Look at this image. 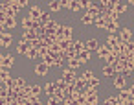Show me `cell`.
<instances>
[{
    "instance_id": "obj_1",
    "label": "cell",
    "mask_w": 134,
    "mask_h": 105,
    "mask_svg": "<svg viewBox=\"0 0 134 105\" xmlns=\"http://www.w3.org/2000/svg\"><path fill=\"white\" fill-rule=\"evenodd\" d=\"M63 79H64L68 85H74V83H77L79 76H77L75 70H72V68H63Z\"/></svg>"
},
{
    "instance_id": "obj_2",
    "label": "cell",
    "mask_w": 134,
    "mask_h": 105,
    "mask_svg": "<svg viewBox=\"0 0 134 105\" xmlns=\"http://www.w3.org/2000/svg\"><path fill=\"white\" fill-rule=\"evenodd\" d=\"M13 65H15V57L13 55H9V54H2V55H0V68L9 70Z\"/></svg>"
},
{
    "instance_id": "obj_3",
    "label": "cell",
    "mask_w": 134,
    "mask_h": 105,
    "mask_svg": "<svg viewBox=\"0 0 134 105\" xmlns=\"http://www.w3.org/2000/svg\"><path fill=\"white\" fill-rule=\"evenodd\" d=\"M15 26H17V19L2 17V32H6V30H13Z\"/></svg>"
},
{
    "instance_id": "obj_4",
    "label": "cell",
    "mask_w": 134,
    "mask_h": 105,
    "mask_svg": "<svg viewBox=\"0 0 134 105\" xmlns=\"http://www.w3.org/2000/svg\"><path fill=\"white\" fill-rule=\"evenodd\" d=\"M114 87H116L118 90H123V88H127V77H125L123 74L116 76V77H114Z\"/></svg>"
},
{
    "instance_id": "obj_5",
    "label": "cell",
    "mask_w": 134,
    "mask_h": 105,
    "mask_svg": "<svg viewBox=\"0 0 134 105\" xmlns=\"http://www.w3.org/2000/svg\"><path fill=\"white\" fill-rule=\"evenodd\" d=\"M42 13H44V11H41V8H39V6H31V8H30V11H28V17H31L33 20H41Z\"/></svg>"
},
{
    "instance_id": "obj_6",
    "label": "cell",
    "mask_w": 134,
    "mask_h": 105,
    "mask_svg": "<svg viewBox=\"0 0 134 105\" xmlns=\"http://www.w3.org/2000/svg\"><path fill=\"white\" fill-rule=\"evenodd\" d=\"M119 43H121L119 35H108V37H107V41H105V44H107V46H108L110 50H112L114 46H118Z\"/></svg>"
},
{
    "instance_id": "obj_7",
    "label": "cell",
    "mask_w": 134,
    "mask_h": 105,
    "mask_svg": "<svg viewBox=\"0 0 134 105\" xmlns=\"http://www.w3.org/2000/svg\"><path fill=\"white\" fill-rule=\"evenodd\" d=\"M11 43H13V37H11V33H8V32H2V37H0V44H2V48H8Z\"/></svg>"
},
{
    "instance_id": "obj_8",
    "label": "cell",
    "mask_w": 134,
    "mask_h": 105,
    "mask_svg": "<svg viewBox=\"0 0 134 105\" xmlns=\"http://www.w3.org/2000/svg\"><path fill=\"white\" fill-rule=\"evenodd\" d=\"M119 39L123 41V43H129V41H132V32L129 30V28H123V30H119Z\"/></svg>"
},
{
    "instance_id": "obj_9",
    "label": "cell",
    "mask_w": 134,
    "mask_h": 105,
    "mask_svg": "<svg viewBox=\"0 0 134 105\" xmlns=\"http://www.w3.org/2000/svg\"><path fill=\"white\" fill-rule=\"evenodd\" d=\"M55 90H57L55 81H48V83L44 85V92H46V96H48V98H52V96L55 94Z\"/></svg>"
},
{
    "instance_id": "obj_10",
    "label": "cell",
    "mask_w": 134,
    "mask_h": 105,
    "mask_svg": "<svg viewBox=\"0 0 134 105\" xmlns=\"http://www.w3.org/2000/svg\"><path fill=\"white\" fill-rule=\"evenodd\" d=\"M101 59H107L108 55H110V48L107 46V44H99V48H97V52H96Z\"/></svg>"
},
{
    "instance_id": "obj_11",
    "label": "cell",
    "mask_w": 134,
    "mask_h": 105,
    "mask_svg": "<svg viewBox=\"0 0 134 105\" xmlns=\"http://www.w3.org/2000/svg\"><path fill=\"white\" fill-rule=\"evenodd\" d=\"M30 48H31V43H22V41H20V43L17 44V52L22 54V55H26V54L30 52Z\"/></svg>"
},
{
    "instance_id": "obj_12",
    "label": "cell",
    "mask_w": 134,
    "mask_h": 105,
    "mask_svg": "<svg viewBox=\"0 0 134 105\" xmlns=\"http://www.w3.org/2000/svg\"><path fill=\"white\" fill-rule=\"evenodd\" d=\"M48 70H50V66H48V65H44L42 61L35 66V74H37V76H46V74H48Z\"/></svg>"
},
{
    "instance_id": "obj_13",
    "label": "cell",
    "mask_w": 134,
    "mask_h": 105,
    "mask_svg": "<svg viewBox=\"0 0 134 105\" xmlns=\"http://www.w3.org/2000/svg\"><path fill=\"white\" fill-rule=\"evenodd\" d=\"M127 8H129V6H127L125 2H114V8H112V11H116L118 15H121V13H125V11H127Z\"/></svg>"
},
{
    "instance_id": "obj_14",
    "label": "cell",
    "mask_w": 134,
    "mask_h": 105,
    "mask_svg": "<svg viewBox=\"0 0 134 105\" xmlns=\"http://www.w3.org/2000/svg\"><path fill=\"white\" fill-rule=\"evenodd\" d=\"M74 39H64L63 43H61V50L63 52H70V50H74Z\"/></svg>"
},
{
    "instance_id": "obj_15",
    "label": "cell",
    "mask_w": 134,
    "mask_h": 105,
    "mask_svg": "<svg viewBox=\"0 0 134 105\" xmlns=\"http://www.w3.org/2000/svg\"><path fill=\"white\" fill-rule=\"evenodd\" d=\"M20 24H22V28H24V32H26V30H31V28H33V19L26 15V17H22V20H20Z\"/></svg>"
},
{
    "instance_id": "obj_16",
    "label": "cell",
    "mask_w": 134,
    "mask_h": 105,
    "mask_svg": "<svg viewBox=\"0 0 134 105\" xmlns=\"http://www.w3.org/2000/svg\"><path fill=\"white\" fill-rule=\"evenodd\" d=\"M97 48H99L97 39H88V41H86V50H88V52H97Z\"/></svg>"
},
{
    "instance_id": "obj_17",
    "label": "cell",
    "mask_w": 134,
    "mask_h": 105,
    "mask_svg": "<svg viewBox=\"0 0 134 105\" xmlns=\"http://www.w3.org/2000/svg\"><path fill=\"white\" fill-rule=\"evenodd\" d=\"M66 63H68V68H72V70H75V68H81L83 66V63L77 59V57H72V59H66Z\"/></svg>"
},
{
    "instance_id": "obj_18",
    "label": "cell",
    "mask_w": 134,
    "mask_h": 105,
    "mask_svg": "<svg viewBox=\"0 0 134 105\" xmlns=\"http://www.w3.org/2000/svg\"><path fill=\"white\" fill-rule=\"evenodd\" d=\"M68 9H70V11H81V9H83V2H81V0H70Z\"/></svg>"
},
{
    "instance_id": "obj_19",
    "label": "cell",
    "mask_w": 134,
    "mask_h": 105,
    "mask_svg": "<svg viewBox=\"0 0 134 105\" xmlns=\"http://www.w3.org/2000/svg\"><path fill=\"white\" fill-rule=\"evenodd\" d=\"M119 30V22L116 20V22H110V24H107V32H108V35H116V32Z\"/></svg>"
},
{
    "instance_id": "obj_20",
    "label": "cell",
    "mask_w": 134,
    "mask_h": 105,
    "mask_svg": "<svg viewBox=\"0 0 134 105\" xmlns=\"http://www.w3.org/2000/svg\"><path fill=\"white\" fill-rule=\"evenodd\" d=\"M74 50H75L77 54L85 52V50H86V43H85V41H79V39H77V41L74 43Z\"/></svg>"
},
{
    "instance_id": "obj_21",
    "label": "cell",
    "mask_w": 134,
    "mask_h": 105,
    "mask_svg": "<svg viewBox=\"0 0 134 105\" xmlns=\"http://www.w3.org/2000/svg\"><path fill=\"white\" fill-rule=\"evenodd\" d=\"M94 24L99 28V30H107V20L103 17H94Z\"/></svg>"
},
{
    "instance_id": "obj_22",
    "label": "cell",
    "mask_w": 134,
    "mask_h": 105,
    "mask_svg": "<svg viewBox=\"0 0 134 105\" xmlns=\"http://www.w3.org/2000/svg\"><path fill=\"white\" fill-rule=\"evenodd\" d=\"M103 76H105V77H116V70H114V66L105 65V68H103Z\"/></svg>"
},
{
    "instance_id": "obj_23",
    "label": "cell",
    "mask_w": 134,
    "mask_h": 105,
    "mask_svg": "<svg viewBox=\"0 0 134 105\" xmlns=\"http://www.w3.org/2000/svg\"><path fill=\"white\" fill-rule=\"evenodd\" d=\"M20 96L22 98H30V96H33V90H31V83H28L24 88H20Z\"/></svg>"
},
{
    "instance_id": "obj_24",
    "label": "cell",
    "mask_w": 134,
    "mask_h": 105,
    "mask_svg": "<svg viewBox=\"0 0 134 105\" xmlns=\"http://www.w3.org/2000/svg\"><path fill=\"white\" fill-rule=\"evenodd\" d=\"M28 4H30L28 0H11V6L17 8V9H22V8H26Z\"/></svg>"
},
{
    "instance_id": "obj_25",
    "label": "cell",
    "mask_w": 134,
    "mask_h": 105,
    "mask_svg": "<svg viewBox=\"0 0 134 105\" xmlns=\"http://www.w3.org/2000/svg\"><path fill=\"white\" fill-rule=\"evenodd\" d=\"M81 22H83L85 26H88V24H94V17H92L90 13H86V11H85V15L81 17Z\"/></svg>"
},
{
    "instance_id": "obj_26",
    "label": "cell",
    "mask_w": 134,
    "mask_h": 105,
    "mask_svg": "<svg viewBox=\"0 0 134 105\" xmlns=\"http://www.w3.org/2000/svg\"><path fill=\"white\" fill-rule=\"evenodd\" d=\"M72 35H74V30H72V26L64 24V28H63V37H64V39H72Z\"/></svg>"
},
{
    "instance_id": "obj_27",
    "label": "cell",
    "mask_w": 134,
    "mask_h": 105,
    "mask_svg": "<svg viewBox=\"0 0 134 105\" xmlns=\"http://www.w3.org/2000/svg\"><path fill=\"white\" fill-rule=\"evenodd\" d=\"M41 61H42V63H44V65H48V66H50V68H52V66H55V57H53V55H50V54H48V55H46V57H42V59H41Z\"/></svg>"
},
{
    "instance_id": "obj_28",
    "label": "cell",
    "mask_w": 134,
    "mask_h": 105,
    "mask_svg": "<svg viewBox=\"0 0 134 105\" xmlns=\"http://www.w3.org/2000/svg\"><path fill=\"white\" fill-rule=\"evenodd\" d=\"M129 98H132V96H130V92H129V88H123V90H119V94H118V99H121V101H127Z\"/></svg>"
},
{
    "instance_id": "obj_29",
    "label": "cell",
    "mask_w": 134,
    "mask_h": 105,
    "mask_svg": "<svg viewBox=\"0 0 134 105\" xmlns=\"http://www.w3.org/2000/svg\"><path fill=\"white\" fill-rule=\"evenodd\" d=\"M0 79H2V83H8V81H11V74H9V70L2 68V72H0Z\"/></svg>"
},
{
    "instance_id": "obj_30",
    "label": "cell",
    "mask_w": 134,
    "mask_h": 105,
    "mask_svg": "<svg viewBox=\"0 0 134 105\" xmlns=\"http://www.w3.org/2000/svg\"><path fill=\"white\" fill-rule=\"evenodd\" d=\"M90 54H92V52H88V50H85V52H81V54L77 55V59H79V61H81V63L85 65V63H86V61L90 59Z\"/></svg>"
},
{
    "instance_id": "obj_31",
    "label": "cell",
    "mask_w": 134,
    "mask_h": 105,
    "mask_svg": "<svg viewBox=\"0 0 134 105\" xmlns=\"http://www.w3.org/2000/svg\"><path fill=\"white\" fill-rule=\"evenodd\" d=\"M86 103H88V105L99 103V94H90V96H86Z\"/></svg>"
},
{
    "instance_id": "obj_32",
    "label": "cell",
    "mask_w": 134,
    "mask_h": 105,
    "mask_svg": "<svg viewBox=\"0 0 134 105\" xmlns=\"http://www.w3.org/2000/svg\"><path fill=\"white\" fill-rule=\"evenodd\" d=\"M41 22H42V26H48V24L52 22V15L44 11V13H42V17H41Z\"/></svg>"
},
{
    "instance_id": "obj_33",
    "label": "cell",
    "mask_w": 134,
    "mask_h": 105,
    "mask_svg": "<svg viewBox=\"0 0 134 105\" xmlns=\"http://www.w3.org/2000/svg\"><path fill=\"white\" fill-rule=\"evenodd\" d=\"M55 85H57V88H61V90H63V92H64V90H66V88H68V83H66V81H64V79H63V77H59V79H57V81H55Z\"/></svg>"
},
{
    "instance_id": "obj_34",
    "label": "cell",
    "mask_w": 134,
    "mask_h": 105,
    "mask_svg": "<svg viewBox=\"0 0 134 105\" xmlns=\"http://www.w3.org/2000/svg\"><path fill=\"white\" fill-rule=\"evenodd\" d=\"M99 8L101 9H112L114 8V2H110V0H103V2H99Z\"/></svg>"
},
{
    "instance_id": "obj_35",
    "label": "cell",
    "mask_w": 134,
    "mask_h": 105,
    "mask_svg": "<svg viewBox=\"0 0 134 105\" xmlns=\"http://www.w3.org/2000/svg\"><path fill=\"white\" fill-rule=\"evenodd\" d=\"M48 8H50L52 11H59V9H61V2H59V0H52V2L48 4Z\"/></svg>"
},
{
    "instance_id": "obj_36",
    "label": "cell",
    "mask_w": 134,
    "mask_h": 105,
    "mask_svg": "<svg viewBox=\"0 0 134 105\" xmlns=\"http://www.w3.org/2000/svg\"><path fill=\"white\" fill-rule=\"evenodd\" d=\"M81 77H83L85 81H90V79H94L96 76H94V72H92V70H85V72L81 74Z\"/></svg>"
},
{
    "instance_id": "obj_37",
    "label": "cell",
    "mask_w": 134,
    "mask_h": 105,
    "mask_svg": "<svg viewBox=\"0 0 134 105\" xmlns=\"http://www.w3.org/2000/svg\"><path fill=\"white\" fill-rule=\"evenodd\" d=\"M26 57H28V59H37V57H39V50H35V48H30V52L26 54Z\"/></svg>"
},
{
    "instance_id": "obj_38",
    "label": "cell",
    "mask_w": 134,
    "mask_h": 105,
    "mask_svg": "<svg viewBox=\"0 0 134 105\" xmlns=\"http://www.w3.org/2000/svg\"><path fill=\"white\" fill-rule=\"evenodd\" d=\"M31 90H33V96H35V98H41V87H39V85H33V83H31Z\"/></svg>"
},
{
    "instance_id": "obj_39",
    "label": "cell",
    "mask_w": 134,
    "mask_h": 105,
    "mask_svg": "<svg viewBox=\"0 0 134 105\" xmlns=\"http://www.w3.org/2000/svg\"><path fill=\"white\" fill-rule=\"evenodd\" d=\"M105 101L110 103V105H116L118 103V96H108V98H105Z\"/></svg>"
},
{
    "instance_id": "obj_40",
    "label": "cell",
    "mask_w": 134,
    "mask_h": 105,
    "mask_svg": "<svg viewBox=\"0 0 134 105\" xmlns=\"http://www.w3.org/2000/svg\"><path fill=\"white\" fill-rule=\"evenodd\" d=\"M88 85H90V87H94V88H99V79H97V77H94V79H90V81H88Z\"/></svg>"
},
{
    "instance_id": "obj_41",
    "label": "cell",
    "mask_w": 134,
    "mask_h": 105,
    "mask_svg": "<svg viewBox=\"0 0 134 105\" xmlns=\"http://www.w3.org/2000/svg\"><path fill=\"white\" fill-rule=\"evenodd\" d=\"M61 2V9H68V6H70V0H59Z\"/></svg>"
},
{
    "instance_id": "obj_42",
    "label": "cell",
    "mask_w": 134,
    "mask_h": 105,
    "mask_svg": "<svg viewBox=\"0 0 134 105\" xmlns=\"http://www.w3.org/2000/svg\"><path fill=\"white\" fill-rule=\"evenodd\" d=\"M63 63H64V57H63V55H59V57L55 59V66H63Z\"/></svg>"
},
{
    "instance_id": "obj_43",
    "label": "cell",
    "mask_w": 134,
    "mask_h": 105,
    "mask_svg": "<svg viewBox=\"0 0 134 105\" xmlns=\"http://www.w3.org/2000/svg\"><path fill=\"white\" fill-rule=\"evenodd\" d=\"M127 52H132L134 54V41H129L127 43Z\"/></svg>"
},
{
    "instance_id": "obj_44",
    "label": "cell",
    "mask_w": 134,
    "mask_h": 105,
    "mask_svg": "<svg viewBox=\"0 0 134 105\" xmlns=\"http://www.w3.org/2000/svg\"><path fill=\"white\" fill-rule=\"evenodd\" d=\"M33 105H46V103H42L41 98H33Z\"/></svg>"
},
{
    "instance_id": "obj_45",
    "label": "cell",
    "mask_w": 134,
    "mask_h": 105,
    "mask_svg": "<svg viewBox=\"0 0 134 105\" xmlns=\"http://www.w3.org/2000/svg\"><path fill=\"white\" fill-rule=\"evenodd\" d=\"M127 88H129V92H130V96H132V98H134V83H132V85H130V87H127Z\"/></svg>"
},
{
    "instance_id": "obj_46",
    "label": "cell",
    "mask_w": 134,
    "mask_h": 105,
    "mask_svg": "<svg viewBox=\"0 0 134 105\" xmlns=\"http://www.w3.org/2000/svg\"><path fill=\"white\" fill-rule=\"evenodd\" d=\"M125 105H134V98H129V99L125 101Z\"/></svg>"
},
{
    "instance_id": "obj_47",
    "label": "cell",
    "mask_w": 134,
    "mask_h": 105,
    "mask_svg": "<svg viewBox=\"0 0 134 105\" xmlns=\"http://www.w3.org/2000/svg\"><path fill=\"white\" fill-rule=\"evenodd\" d=\"M130 6H134V0H130Z\"/></svg>"
},
{
    "instance_id": "obj_48",
    "label": "cell",
    "mask_w": 134,
    "mask_h": 105,
    "mask_svg": "<svg viewBox=\"0 0 134 105\" xmlns=\"http://www.w3.org/2000/svg\"><path fill=\"white\" fill-rule=\"evenodd\" d=\"M17 105H24V103H17Z\"/></svg>"
}]
</instances>
